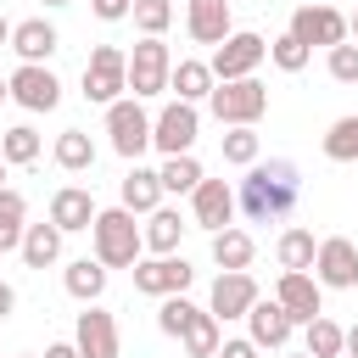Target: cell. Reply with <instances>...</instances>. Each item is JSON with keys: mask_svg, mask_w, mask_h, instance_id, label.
Masks as SVG:
<instances>
[{"mask_svg": "<svg viewBox=\"0 0 358 358\" xmlns=\"http://www.w3.org/2000/svg\"><path fill=\"white\" fill-rule=\"evenodd\" d=\"M185 352L190 358H218V347H224V336H218V319H213V308H196V319L185 324Z\"/></svg>", "mask_w": 358, "mask_h": 358, "instance_id": "obj_26", "label": "cell"}, {"mask_svg": "<svg viewBox=\"0 0 358 358\" xmlns=\"http://www.w3.org/2000/svg\"><path fill=\"white\" fill-rule=\"evenodd\" d=\"M90 235H95V257L106 268H134L140 252H145V229L134 224L129 207H101L95 224H90Z\"/></svg>", "mask_w": 358, "mask_h": 358, "instance_id": "obj_2", "label": "cell"}, {"mask_svg": "<svg viewBox=\"0 0 358 358\" xmlns=\"http://www.w3.org/2000/svg\"><path fill=\"white\" fill-rule=\"evenodd\" d=\"M268 56H274V67H280V73H302L313 50H308V45H302V39H296V34L285 28V34H280V39L268 45Z\"/></svg>", "mask_w": 358, "mask_h": 358, "instance_id": "obj_35", "label": "cell"}, {"mask_svg": "<svg viewBox=\"0 0 358 358\" xmlns=\"http://www.w3.org/2000/svg\"><path fill=\"white\" fill-rule=\"evenodd\" d=\"M252 302H257V280H252L246 268H224V274L213 280V296H207L213 319H246Z\"/></svg>", "mask_w": 358, "mask_h": 358, "instance_id": "obj_15", "label": "cell"}, {"mask_svg": "<svg viewBox=\"0 0 358 358\" xmlns=\"http://www.w3.org/2000/svg\"><path fill=\"white\" fill-rule=\"evenodd\" d=\"M302 330H308V347H302V352H313V358H341V352H347V330H341L336 319L319 313V319H308Z\"/></svg>", "mask_w": 358, "mask_h": 358, "instance_id": "obj_29", "label": "cell"}, {"mask_svg": "<svg viewBox=\"0 0 358 358\" xmlns=\"http://www.w3.org/2000/svg\"><path fill=\"white\" fill-rule=\"evenodd\" d=\"M196 129H201L196 101H168V106L151 117V145H157L162 157H185V151L196 145Z\"/></svg>", "mask_w": 358, "mask_h": 358, "instance_id": "obj_8", "label": "cell"}, {"mask_svg": "<svg viewBox=\"0 0 358 358\" xmlns=\"http://www.w3.org/2000/svg\"><path fill=\"white\" fill-rule=\"evenodd\" d=\"M185 28H190L196 45H224V39L235 34L229 0H190V6H185Z\"/></svg>", "mask_w": 358, "mask_h": 358, "instance_id": "obj_17", "label": "cell"}, {"mask_svg": "<svg viewBox=\"0 0 358 358\" xmlns=\"http://www.w3.org/2000/svg\"><path fill=\"white\" fill-rule=\"evenodd\" d=\"M274 296L285 302V313H291L296 324H308V319L324 313V285H319V274H308V268H285L280 285H274Z\"/></svg>", "mask_w": 358, "mask_h": 358, "instance_id": "obj_12", "label": "cell"}, {"mask_svg": "<svg viewBox=\"0 0 358 358\" xmlns=\"http://www.w3.org/2000/svg\"><path fill=\"white\" fill-rule=\"evenodd\" d=\"M123 90H129V50L95 45L90 62H84V101L112 106V101H123Z\"/></svg>", "mask_w": 358, "mask_h": 358, "instance_id": "obj_3", "label": "cell"}, {"mask_svg": "<svg viewBox=\"0 0 358 358\" xmlns=\"http://www.w3.org/2000/svg\"><path fill=\"white\" fill-rule=\"evenodd\" d=\"M11 101L22 112H56L62 106V78L45 67V62H22L11 73Z\"/></svg>", "mask_w": 358, "mask_h": 358, "instance_id": "obj_9", "label": "cell"}, {"mask_svg": "<svg viewBox=\"0 0 358 358\" xmlns=\"http://www.w3.org/2000/svg\"><path fill=\"white\" fill-rule=\"evenodd\" d=\"M179 235H185V218H179L173 207L145 213V252H151V257H168V252L179 246Z\"/></svg>", "mask_w": 358, "mask_h": 358, "instance_id": "obj_24", "label": "cell"}, {"mask_svg": "<svg viewBox=\"0 0 358 358\" xmlns=\"http://www.w3.org/2000/svg\"><path fill=\"white\" fill-rule=\"evenodd\" d=\"M0 157H6L11 168H28V162L39 157V134H34L28 123H17V129H6V134H0Z\"/></svg>", "mask_w": 358, "mask_h": 358, "instance_id": "obj_34", "label": "cell"}, {"mask_svg": "<svg viewBox=\"0 0 358 358\" xmlns=\"http://www.w3.org/2000/svg\"><path fill=\"white\" fill-rule=\"evenodd\" d=\"M324 157L330 162H358V117H336L324 129Z\"/></svg>", "mask_w": 358, "mask_h": 358, "instance_id": "obj_33", "label": "cell"}, {"mask_svg": "<svg viewBox=\"0 0 358 358\" xmlns=\"http://www.w3.org/2000/svg\"><path fill=\"white\" fill-rule=\"evenodd\" d=\"M11 28H17V22H6V11H0V45H11Z\"/></svg>", "mask_w": 358, "mask_h": 358, "instance_id": "obj_45", "label": "cell"}, {"mask_svg": "<svg viewBox=\"0 0 358 358\" xmlns=\"http://www.w3.org/2000/svg\"><path fill=\"white\" fill-rule=\"evenodd\" d=\"M190 319H196V308L185 302V291H179V296H162V308H157V330H162V336H185Z\"/></svg>", "mask_w": 358, "mask_h": 358, "instance_id": "obj_38", "label": "cell"}, {"mask_svg": "<svg viewBox=\"0 0 358 358\" xmlns=\"http://www.w3.org/2000/svg\"><path fill=\"white\" fill-rule=\"evenodd\" d=\"M190 280H196V268H190L185 257H173V252L134 263V291H145V296H179Z\"/></svg>", "mask_w": 358, "mask_h": 358, "instance_id": "obj_11", "label": "cell"}, {"mask_svg": "<svg viewBox=\"0 0 358 358\" xmlns=\"http://www.w3.org/2000/svg\"><path fill=\"white\" fill-rule=\"evenodd\" d=\"M162 196H168V190H162V173H157V168H140V162H134V168L123 173V207H129V213H157Z\"/></svg>", "mask_w": 358, "mask_h": 358, "instance_id": "obj_21", "label": "cell"}, {"mask_svg": "<svg viewBox=\"0 0 358 358\" xmlns=\"http://www.w3.org/2000/svg\"><path fill=\"white\" fill-rule=\"evenodd\" d=\"M302 201V173L291 157H268V162H252L241 190H235V207L252 218V224H280L291 218Z\"/></svg>", "mask_w": 358, "mask_h": 358, "instance_id": "obj_1", "label": "cell"}, {"mask_svg": "<svg viewBox=\"0 0 358 358\" xmlns=\"http://www.w3.org/2000/svg\"><path fill=\"white\" fill-rule=\"evenodd\" d=\"M73 341H78V352L84 358H117V319L106 313V308H84L78 313V330H73Z\"/></svg>", "mask_w": 358, "mask_h": 358, "instance_id": "obj_16", "label": "cell"}, {"mask_svg": "<svg viewBox=\"0 0 358 358\" xmlns=\"http://www.w3.org/2000/svg\"><path fill=\"white\" fill-rule=\"evenodd\" d=\"M252 252H257V246H252L246 229H218V235H213V263H218V268H246Z\"/></svg>", "mask_w": 358, "mask_h": 358, "instance_id": "obj_30", "label": "cell"}, {"mask_svg": "<svg viewBox=\"0 0 358 358\" xmlns=\"http://www.w3.org/2000/svg\"><path fill=\"white\" fill-rule=\"evenodd\" d=\"M62 235H67V229L50 224V218H45V224H28V229H22V246H17L22 263H28V268H50V263L62 257Z\"/></svg>", "mask_w": 358, "mask_h": 358, "instance_id": "obj_22", "label": "cell"}, {"mask_svg": "<svg viewBox=\"0 0 358 358\" xmlns=\"http://www.w3.org/2000/svg\"><path fill=\"white\" fill-rule=\"evenodd\" d=\"M157 173H162V190H173V196H190V190L207 179V173H201V162H196L190 151H185V157H168Z\"/></svg>", "mask_w": 358, "mask_h": 358, "instance_id": "obj_31", "label": "cell"}, {"mask_svg": "<svg viewBox=\"0 0 358 358\" xmlns=\"http://www.w3.org/2000/svg\"><path fill=\"white\" fill-rule=\"evenodd\" d=\"M45 358H84V352H78V341H56V347H45Z\"/></svg>", "mask_w": 358, "mask_h": 358, "instance_id": "obj_42", "label": "cell"}, {"mask_svg": "<svg viewBox=\"0 0 358 358\" xmlns=\"http://www.w3.org/2000/svg\"><path fill=\"white\" fill-rule=\"evenodd\" d=\"M274 257H280V268H313V257H319V241H313V229H285L280 235V246H274Z\"/></svg>", "mask_w": 358, "mask_h": 358, "instance_id": "obj_28", "label": "cell"}, {"mask_svg": "<svg viewBox=\"0 0 358 358\" xmlns=\"http://www.w3.org/2000/svg\"><path fill=\"white\" fill-rule=\"evenodd\" d=\"M129 17H134V28H140V34H157V39H162V34H168V22H173V6H168V0H134V11H129Z\"/></svg>", "mask_w": 358, "mask_h": 358, "instance_id": "obj_36", "label": "cell"}, {"mask_svg": "<svg viewBox=\"0 0 358 358\" xmlns=\"http://www.w3.org/2000/svg\"><path fill=\"white\" fill-rule=\"evenodd\" d=\"M62 285H67V296H78V302H101V291H106V263H101V257H78V263H67Z\"/></svg>", "mask_w": 358, "mask_h": 358, "instance_id": "obj_23", "label": "cell"}, {"mask_svg": "<svg viewBox=\"0 0 358 358\" xmlns=\"http://www.w3.org/2000/svg\"><path fill=\"white\" fill-rule=\"evenodd\" d=\"M190 218H196V229H207V235L229 229V218H235V190H229L224 179H201V185L190 190Z\"/></svg>", "mask_w": 358, "mask_h": 358, "instance_id": "obj_14", "label": "cell"}, {"mask_svg": "<svg viewBox=\"0 0 358 358\" xmlns=\"http://www.w3.org/2000/svg\"><path fill=\"white\" fill-rule=\"evenodd\" d=\"M313 274H319V285H330V291H352V285H358V246H352L347 235L319 241Z\"/></svg>", "mask_w": 358, "mask_h": 358, "instance_id": "obj_13", "label": "cell"}, {"mask_svg": "<svg viewBox=\"0 0 358 358\" xmlns=\"http://www.w3.org/2000/svg\"><path fill=\"white\" fill-rule=\"evenodd\" d=\"M291 34H296L308 50H313V45L330 50V45H341L352 28H347V17H341L336 6H296V11H291Z\"/></svg>", "mask_w": 358, "mask_h": 358, "instance_id": "obj_10", "label": "cell"}, {"mask_svg": "<svg viewBox=\"0 0 358 358\" xmlns=\"http://www.w3.org/2000/svg\"><path fill=\"white\" fill-rule=\"evenodd\" d=\"M207 106H213V117H218V123L241 129V123H257V117L268 112V90H263L257 78H229V84H213Z\"/></svg>", "mask_w": 358, "mask_h": 358, "instance_id": "obj_4", "label": "cell"}, {"mask_svg": "<svg viewBox=\"0 0 358 358\" xmlns=\"http://www.w3.org/2000/svg\"><path fill=\"white\" fill-rule=\"evenodd\" d=\"M224 162H235V168H252V162H257V134H252V123H241V129L224 134Z\"/></svg>", "mask_w": 358, "mask_h": 358, "instance_id": "obj_37", "label": "cell"}, {"mask_svg": "<svg viewBox=\"0 0 358 358\" xmlns=\"http://www.w3.org/2000/svg\"><path fill=\"white\" fill-rule=\"evenodd\" d=\"M95 213H101V207H95V196H90L84 185H62V190L50 196V224H62L67 235H73V229H90Z\"/></svg>", "mask_w": 358, "mask_h": 358, "instance_id": "obj_20", "label": "cell"}, {"mask_svg": "<svg viewBox=\"0 0 358 358\" xmlns=\"http://www.w3.org/2000/svg\"><path fill=\"white\" fill-rule=\"evenodd\" d=\"M90 11H95L101 22H123V17L134 11V0H90Z\"/></svg>", "mask_w": 358, "mask_h": 358, "instance_id": "obj_40", "label": "cell"}, {"mask_svg": "<svg viewBox=\"0 0 358 358\" xmlns=\"http://www.w3.org/2000/svg\"><path fill=\"white\" fill-rule=\"evenodd\" d=\"M11 308H17V291H11V285H6V280H0V319H6V313H11Z\"/></svg>", "mask_w": 358, "mask_h": 358, "instance_id": "obj_43", "label": "cell"}, {"mask_svg": "<svg viewBox=\"0 0 358 358\" xmlns=\"http://www.w3.org/2000/svg\"><path fill=\"white\" fill-rule=\"evenodd\" d=\"M168 78H173V56H168V45H162L157 34H145V39L129 50V95H134V101L162 95Z\"/></svg>", "mask_w": 358, "mask_h": 358, "instance_id": "obj_5", "label": "cell"}, {"mask_svg": "<svg viewBox=\"0 0 358 358\" xmlns=\"http://www.w3.org/2000/svg\"><path fill=\"white\" fill-rule=\"evenodd\" d=\"M11 50H17L22 62H45V56L62 50V34H56V22H45V17H22V22L11 28Z\"/></svg>", "mask_w": 358, "mask_h": 358, "instance_id": "obj_19", "label": "cell"}, {"mask_svg": "<svg viewBox=\"0 0 358 358\" xmlns=\"http://www.w3.org/2000/svg\"><path fill=\"white\" fill-rule=\"evenodd\" d=\"M6 168H11V162H6V157H0V179H6ZM0 190H6V185H0Z\"/></svg>", "mask_w": 358, "mask_h": 358, "instance_id": "obj_48", "label": "cell"}, {"mask_svg": "<svg viewBox=\"0 0 358 358\" xmlns=\"http://www.w3.org/2000/svg\"><path fill=\"white\" fill-rule=\"evenodd\" d=\"M56 168H67V173L95 168V140H90L84 129H62V134H56Z\"/></svg>", "mask_w": 358, "mask_h": 358, "instance_id": "obj_27", "label": "cell"}, {"mask_svg": "<svg viewBox=\"0 0 358 358\" xmlns=\"http://www.w3.org/2000/svg\"><path fill=\"white\" fill-rule=\"evenodd\" d=\"M28 218V201L17 196V190H0V252H11V246H22V224Z\"/></svg>", "mask_w": 358, "mask_h": 358, "instance_id": "obj_32", "label": "cell"}, {"mask_svg": "<svg viewBox=\"0 0 358 358\" xmlns=\"http://www.w3.org/2000/svg\"><path fill=\"white\" fill-rule=\"evenodd\" d=\"M341 358H347V352H341Z\"/></svg>", "mask_w": 358, "mask_h": 358, "instance_id": "obj_51", "label": "cell"}, {"mask_svg": "<svg viewBox=\"0 0 358 358\" xmlns=\"http://www.w3.org/2000/svg\"><path fill=\"white\" fill-rule=\"evenodd\" d=\"M0 101H11V78H0Z\"/></svg>", "mask_w": 358, "mask_h": 358, "instance_id": "obj_46", "label": "cell"}, {"mask_svg": "<svg viewBox=\"0 0 358 358\" xmlns=\"http://www.w3.org/2000/svg\"><path fill=\"white\" fill-rule=\"evenodd\" d=\"M106 134H112V151H117V157L140 162V151L151 145V117H145V106H140L134 95L112 101V106H106Z\"/></svg>", "mask_w": 358, "mask_h": 358, "instance_id": "obj_7", "label": "cell"}, {"mask_svg": "<svg viewBox=\"0 0 358 358\" xmlns=\"http://www.w3.org/2000/svg\"><path fill=\"white\" fill-rule=\"evenodd\" d=\"M218 358H257V341H252V336H246V341H224Z\"/></svg>", "mask_w": 358, "mask_h": 358, "instance_id": "obj_41", "label": "cell"}, {"mask_svg": "<svg viewBox=\"0 0 358 358\" xmlns=\"http://www.w3.org/2000/svg\"><path fill=\"white\" fill-rule=\"evenodd\" d=\"M330 78L336 84H358V45H330Z\"/></svg>", "mask_w": 358, "mask_h": 358, "instance_id": "obj_39", "label": "cell"}, {"mask_svg": "<svg viewBox=\"0 0 358 358\" xmlns=\"http://www.w3.org/2000/svg\"><path fill=\"white\" fill-rule=\"evenodd\" d=\"M296 358H313V352H296Z\"/></svg>", "mask_w": 358, "mask_h": 358, "instance_id": "obj_50", "label": "cell"}, {"mask_svg": "<svg viewBox=\"0 0 358 358\" xmlns=\"http://www.w3.org/2000/svg\"><path fill=\"white\" fill-rule=\"evenodd\" d=\"M213 67L207 62H173V78H168V90L179 95V101H207L213 95Z\"/></svg>", "mask_w": 358, "mask_h": 358, "instance_id": "obj_25", "label": "cell"}, {"mask_svg": "<svg viewBox=\"0 0 358 358\" xmlns=\"http://www.w3.org/2000/svg\"><path fill=\"white\" fill-rule=\"evenodd\" d=\"M347 28H352V34H358V11H352V17H347Z\"/></svg>", "mask_w": 358, "mask_h": 358, "instance_id": "obj_47", "label": "cell"}, {"mask_svg": "<svg viewBox=\"0 0 358 358\" xmlns=\"http://www.w3.org/2000/svg\"><path fill=\"white\" fill-rule=\"evenodd\" d=\"M347 358H358V324H347Z\"/></svg>", "mask_w": 358, "mask_h": 358, "instance_id": "obj_44", "label": "cell"}, {"mask_svg": "<svg viewBox=\"0 0 358 358\" xmlns=\"http://www.w3.org/2000/svg\"><path fill=\"white\" fill-rule=\"evenodd\" d=\"M45 6H73V0H45Z\"/></svg>", "mask_w": 358, "mask_h": 358, "instance_id": "obj_49", "label": "cell"}, {"mask_svg": "<svg viewBox=\"0 0 358 358\" xmlns=\"http://www.w3.org/2000/svg\"><path fill=\"white\" fill-rule=\"evenodd\" d=\"M246 324H252V341H257V347H285V341H291V330H296V319L285 313V302H280V296H274V302H263V296H257V302H252V313H246Z\"/></svg>", "mask_w": 358, "mask_h": 358, "instance_id": "obj_18", "label": "cell"}, {"mask_svg": "<svg viewBox=\"0 0 358 358\" xmlns=\"http://www.w3.org/2000/svg\"><path fill=\"white\" fill-rule=\"evenodd\" d=\"M263 56H268V39L252 34V28H235L224 45H213V62H207V67H213L218 84H229V78H252Z\"/></svg>", "mask_w": 358, "mask_h": 358, "instance_id": "obj_6", "label": "cell"}]
</instances>
